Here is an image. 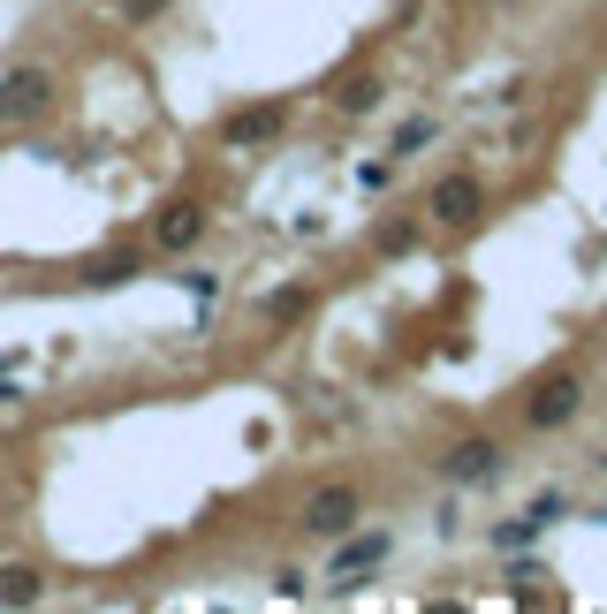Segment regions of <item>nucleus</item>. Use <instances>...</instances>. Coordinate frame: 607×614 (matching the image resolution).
<instances>
[{"instance_id":"nucleus-1","label":"nucleus","mask_w":607,"mask_h":614,"mask_svg":"<svg viewBox=\"0 0 607 614\" xmlns=\"http://www.w3.org/2000/svg\"><path fill=\"white\" fill-rule=\"evenodd\" d=\"M578 402H585V380H578V372H547V380L532 387V402H524V425H532V433H555V425L578 418Z\"/></svg>"},{"instance_id":"nucleus-2","label":"nucleus","mask_w":607,"mask_h":614,"mask_svg":"<svg viewBox=\"0 0 607 614\" xmlns=\"http://www.w3.org/2000/svg\"><path fill=\"white\" fill-rule=\"evenodd\" d=\"M282 130H289V99H259V107L221 115V145H228V153H251V145L282 137Z\"/></svg>"},{"instance_id":"nucleus-3","label":"nucleus","mask_w":607,"mask_h":614,"mask_svg":"<svg viewBox=\"0 0 607 614\" xmlns=\"http://www.w3.org/2000/svg\"><path fill=\"white\" fill-rule=\"evenodd\" d=\"M357 508H365V501H357L349 485H319V493L304 501L297 523L311 531V539H342V531H357Z\"/></svg>"},{"instance_id":"nucleus-4","label":"nucleus","mask_w":607,"mask_h":614,"mask_svg":"<svg viewBox=\"0 0 607 614\" xmlns=\"http://www.w3.org/2000/svg\"><path fill=\"white\" fill-rule=\"evenodd\" d=\"M380 562H388V531H342V539H334V569H326V577H334V585H365Z\"/></svg>"},{"instance_id":"nucleus-5","label":"nucleus","mask_w":607,"mask_h":614,"mask_svg":"<svg viewBox=\"0 0 607 614\" xmlns=\"http://www.w3.org/2000/svg\"><path fill=\"white\" fill-rule=\"evenodd\" d=\"M46 99H53V76L46 69H8L0 76V122H31Z\"/></svg>"},{"instance_id":"nucleus-6","label":"nucleus","mask_w":607,"mask_h":614,"mask_svg":"<svg viewBox=\"0 0 607 614\" xmlns=\"http://www.w3.org/2000/svg\"><path fill=\"white\" fill-rule=\"evenodd\" d=\"M478 205H486V190H478L471 174H449V182H433V197H426V213H433L441 228H471V220H478Z\"/></svg>"},{"instance_id":"nucleus-7","label":"nucleus","mask_w":607,"mask_h":614,"mask_svg":"<svg viewBox=\"0 0 607 614\" xmlns=\"http://www.w3.org/2000/svg\"><path fill=\"white\" fill-rule=\"evenodd\" d=\"M493 470H501V448H493V441H455L449 456H441V478H449V485H486Z\"/></svg>"},{"instance_id":"nucleus-8","label":"nucleus","mask_w":607,"mask_h":614,"mask_svg":"<svg viewBox=\"0 0 607 614\" xmlns=\"http://www.w3.org/2000/svg\"><path fill=\"white\" fill-rule=\"evenodd\" d=\"M198 236H205V205H190V197H182V205H167V213H159V228H152V243H159V251H190Z\"/></svg>"},{"instance_id":"nucleus-9","label":"nucleus","mask_w":607,"mask_h":614,"mask_svg":"<svg viewBox=\"0 0 607 614\" xmlns=\"http://www.w3.org/2000/svg\"><path fill=\"white\" fill-rule=\"evenodd\" d=\"M38 592H46V577H38V569H23V562H8V569H0V607H31Z\"/></svg>"},{"instance_id":"nucleus-10","label":"nucleus","mask_w":607,"mask_h":614,"mask_svg":"<svg viewBox=\"0 0 607 614\" xmlns=\"http://www.w3.org/2000/svg\"><path fill=\"white\" fill-rule=\"evenodd\" d=\"M380 92H388L380 76H349V84L334 92V107H342V115H372V107H380Z\"/></svg>"},{"instance_id":"nucleus-11","label":"nucleus","mask_w":607,"mask_h":614,"mask_svg":"<svg viewBox=\"0 0 607 614\" xmlns=\"http://www.w3.org/2000/svg\"><path fill=\"white\" fill-rule=\"evenodd\" d=\"M433 137H441V122H433V115H418V122H403V130H395V159L426 153V145H433Z\"/></svg>"},{"instance_id":"nucleus-12","label":"nucleus","mask_w":607,"mask_h":614,"mask_svg":"<svg viewBox=\"0 0 607 614\" xmlns=\"http://www.w3.org/2000/svg\"><path fill=\"white\" fill-rule=\"evenodd\" d=\"M539 531H547V523H539V516H524V523H501V531H493V546H509V554H516V546H532Z\"/></svg>"},{"instance_id":"nucleus-13","label":"nucleus","mask_w":607,"mask_h":614,"mask_svg":"<svg viewBox=\"0 0 607 614\" xmlns=\"http://www.w3.org/2000/svg\"><path fill=\"white\" fill-rule=\"evenodd\" d=\"M410 243H418V228H410V220H403V228H380V251H410Z\"/></svg>"},{"instance_id":"nucleus-14","label":"nucleus","mask_w":607,"mask_h":614,"mask_svg":"<svg viewBox=\"0 0 607 614\" xmlns=\"http://www.w3.org/2000/svg\"><path fill=\"white\" fill-rule=\"evenodd\" d=\"M304 304H311V297H304V289H282V297H274V304H266V311H274V318H297Z\"/></svg>"},{"instance_id":"nucleus-15","label":"nucleus","mask_w":607,"mask_h":614,"mask_svg":"<svg viewBox=\"0 0 607 614\" xmlns=\"http://www.w3.org/2000/svg\"><path fill=\"white\" fill-rule=\"evenodd\" d=\"M115 8H122V15H130V23H152V15H159V8H167V0H115Z\"/></svg>"}]
</instances>
